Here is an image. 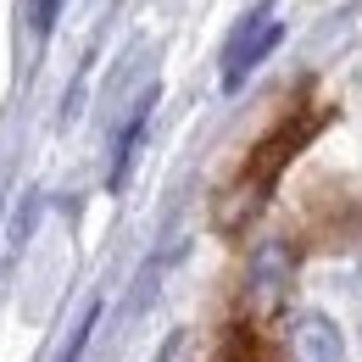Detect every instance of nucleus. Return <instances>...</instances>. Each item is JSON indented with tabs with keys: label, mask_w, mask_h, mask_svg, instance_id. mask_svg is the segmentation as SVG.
I'll return each instance as SVG.
<instances>
[{
	"label": "nucleus",
	"mask_w": 362,
	"mask_h": 362,
	"mask_svg": "<svg viewBox=\"0 0 362 362\" xmlns=\"http://www.w3.org/2000/svg\"><path fill=\"white\" fill-rule=\"evenodd\" d=\"M279 6L273 0H262V6H251L245 17H240V28L228 34V45H223V90L234 95L257 67H262V56H268L279 40H284V23L273 17Z\"/></svg>",
	"instance_id": "nucleus-1"
},
{
	"label": "nucleus",
	"mask_w": 362,
	"mask_h": 362,
	"mask_svg": "<svg viewBox=\"0 0 362 362\" xmlns=\"http://www.w3.org/2000/svg\"><path fill=\"white\" fill-rule=\"evenodd\" d=\"M317 123L323 117H301V123H279L257 151H251V162H245V173H240V201H245V212H257V201L268 195L273 184H279V173H284V162L307 145V139L317 134Z\"/></svg>",
	"instance_id": "nucleus-2"
},
{
	"label": "nucleus",
	"mask_w": 362,
	"mask_h": 362,
	"mask_svg": "<svg viewBox=\"0 0 362 362\" xmlns=\"http://www.w3.org/2000/svg\"><path fill=\"white\" fill-rule=\"evenodd\" d=\"M151 106H156V84H145L139 90V100L129 106V117L117 123V145H112V173H106V184H112V195L129 184V173H134V156H139V139H145V123H151Z\"/></svg>",
	"instance_id": "nucleus-3"
},
{
	"label": "nucleus",
	"mask_w": 362,
	"mask_h": 362,
	"mask_svg": "<svg viewBox=\"0 0 362 362\" xmlns=\"http://www.w3.org/2000/svg\"><path fill=\"white\" fill-rule=\"evenodd\" d=\"M340 357H346V340H340L334 317L301 313L290 323V362H340Z\"/></svg>",
	"instance_id": "nucleus-4"
},
{
	"label": "nucleus",
	"mask_w": 362,
	"mask_h": 362,
	"mask_svg": "<svg viewBox=\"0 0 362 362\" xmlns=\"http://www.w3.org/2000/svg\"><path fill=\"white\" fill-rule=\"evenodd\" d=\"M95 323H100V301H90V307H84V317L73 323V334H67V346H62V357H56V362H84V346H90Z\"/></svg>",
	"instance_id": "nucleus-5"
},
{
	"label": "nucleus",
	"mask_w": 362,
	"mask_h": 362,
	"mask_svg": "<svg viewBox=\"0 0 362 362\" xmlns=\"http://www.w3.org/2000/svg\"><path fill=\"white\" fill-rule=\"evenodd\" d=\"M56 17H62V0H34V11H28V23H34V40H45L50 28H56Z\"/></svg>",
	"instance_id": "nucleus-6"
},
{
	"label": "nucleus",
	"mask_w": 362,
	"mask_h": 362,
	"mask_svg": "<svg viewBox=\"0 0 362 362\" xmlns=\"http://www.w3.org/2000/svg\"><path fill=\"white\" fill-rule=\"evenodd\" d=\"M34 223H40V195H28V201H23V212H17V223H11V240L23 245V240L34 234Z\"/></svg>",
	"instance_id": "nucleus-7"
},
{
	"label": "nucleus",
	"mask_w": 362,
	"mask_h": 362,
	"mask_svg": "<svg viewBox=\"0 0 362 362\" xmlns=\"http://www.w3.org/2000/svg\"><path fill=\"white\" fill-rule=\"evenodd\" d=\"M173 351H179V334H168V340H162V351H156V362H173Z\"/></svg>",
	"instance_id": "nucleus-8"
}]
</instances>
